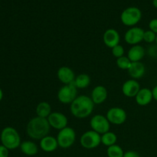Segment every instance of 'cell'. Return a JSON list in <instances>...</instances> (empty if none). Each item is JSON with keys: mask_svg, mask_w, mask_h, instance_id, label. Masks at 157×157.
<instances>
[{"mask_svg": "<svg viewBox=\"0 0 157 157\" xmlns=\"http://www.w3.org/2000/svg\"><path fill=\"white\" fill-rule=\"evenodd\" d=\"M94 105L90 97L87 95H79L71 104V113L75 117L84 119L90 116L94 108Z\"/></svg>", "mask_w": 157, "mask_h": 157, "instance_id": "cell-1", "label": "cell"}, {"mask_svg": "<svg viewBox=\"0 0 157 157\" xmlns=\"http://www.w3.org/2000/svg\"><path fill=\"white\" fill-rule=\"evenodd\" d=\"M51 127L48 119L35 117L29 121L26 127L28 136L32 140L42 139L44 136L49 135Z\"/></svg>", "mask_w": 157, "mask_h": 157, "instance_id": "cell-2", "label": "cell"}, {"mask_svg": "<svg viewBox=\"0 0 157 157\" xmlns=\"http://www.w3.org/2000/svg\"><path fill=\"white\" fill-rule=\"evenodd\" d=\"M2 145L9 150H15L21 145V136L18 132L14 127H6L2 130L0 134Z\"/></svg>", "mask_w": 157, "mask_h": 157, "instance_id": "cell-3", "label": "cell"}, {"mask_svg": "<svg viewBox=\"0 0 157 157\" xmlns=\"http://www.w3.org/2000/svg\"><path fill=\"white\" fill-rule=\"evenodd\" d=\"M142 18V12L135 6H131L124 9L121 15V20L123 24L127 27H134L140 21Z\"/></svg>", "mask_w": 157, "mask_h": 157, "instance_id": "cell-4", "label": "cell"}, {"mask_svg": "<svg viewBox=\"0 0 157 157\" xmlns=\"http://www.w3.org/2000/svg\"><path fill=\"white\" fill-rule=\"evenodd\" d=\"M58 146L62 149H67L71 147L76 140V133L75 130L70 127L59 130L57 136Z\"/></svg>", "mask_w": 157, "mask_h": 157, "instance_id": "cell-5", "label": "cell"}, {"mask_svg": "<svg viewBox=\"0 0 157 157\" xmlns=\"http://www.w3.org/2000/svg\"><path fill=\"white\" fill-rule=\"evenodd\" d=\"M57 97L61 104H71L78 97V88L74 83L64 85L58 90Z\"/></svg>", "mask_w": 157, "mask_h": 157, "instance_id": "cell-6", "label": "cell"}, {"mask_svg": "<svg viewBox=\"0 0 157 157\" xmlns=\"http://www.w3.org/2000/svg\"><path fill=\"white\" fill-rule=\"evenodd\" d=\"M82 147L87 150H93L97 148L101 144V135L90 130L83 133L80 139Z\"/></svg>", "mask_w": 157, "mask_h": 157, "instance_id": "cell-7", "label": "cell"}, {"mask_svg": "<svg viewBox=\"0 0 157 157\" xmlns=\"http://www.w3.org/2000/svg\"><path fill=\"white\" fill-rule=\"evenodd\" d=\"M90 126L91 130L102 135L110 131V124L106 116L102 114H96L90 119Z\"/></svg>", "mask_w": 157, "mask_h": 157, "instance_id": "cell-8", "label": "cell"}, {"mask_svg": "<svg viewBox=\"0 0 157 157\" xmlns=\"http://www.w3.org/2000/svg\"><path fill=\"white\" fill-rule=\"evenodd\" d=\"M106 117L107 118L110 124L119 126L122 125L126 122L127 114L125 110H124L121 107H113L107 110Z\"/></svg>", "mask_w": 157, "mask_h": 157, "instance_id": "cell-9", "label": "cell"}, {"mask_svg": "<svg viewBox=\"0 0 157 157\" xmlns=\"http://www.w3.org/2000/svg\"><path fill=\"white\" fill-rule=\"evenodd\" d=\"M145 31L140 27H131L124 34V41L130 45L139 44L144 41V35Z\"/></svg>", "mask_w": 157, "mask_h": 157, "instance_id": "cell-10", "label": "cell"}, {"mask_svg": "<svg viewBox=\"0 0 157 157\" xmlns=\"http://www.w3.org/2000/svg\"><path fill=\"white\" fill-rule=\"evenodd\" d=\"M47 119L50 127L58 130L65 128L68 124L67 117L61 112H52Z\"/></svg>", "mask_w": 157, "mask_h": 157, "instance_id": "cell-11", "label": "cell"}, {"mask_svg": "<svg viewBox=\"0 0 157 157\" xmlns=\"http://www.w3.org/2000/svg\"><path fill=\"white\" fill-rule=\"evenodd\" d=\"M103 41L107 47L113 48L116 45L120 44L121 35L116 29H108L103 35Z\"/></svg>", "mask_w": 157, "mask_h": 157, "instance_id": "cell-12", "label": "cell"}, {"mask_svg": "<svg viewBox=\"0 0 157 157\" xmlns=\"http://www.w3.org/2000/svg\"><path fill=\"white\" fill-rule=\"evenodd\" d=\"M140 89V84L136 80L130 79L122 85V93L127 98H135Z\"/></svg>", "mask_w": 157, "mask_h": 157, "instance_id": "cell-13", "label": "cell"}, {"mask_svg": "<svg viewBox=\"0 0 157 157\" xmlns=\"http://www.w3.org/2000/svg\"><path fill=\"white\" fill-rule=\"evenodd\" d=\"M57 77L60 82L64 85L74 83L76 78L74 71L67 66H62L58 69L57 72Z\"/></svg>", "mask_w": 157, "mask_h": 157, "instance_id": "cell-14", "label": "cell"}, {"mask_svg": "<svg viewBox=\"0 0 157 157\" xmlns=\"http://www.w3.org/2000/svg\"><path fill=\"white\" fill-rule=\"evenodd\" d=\"M108 96V92L107 88L102 85H98L92 90L90 98L94 104H102L105 102Z\"/></svg>", "mask_w": 157, "mask_h": 157, "instance_id": "cell-15", "label": "cell"}, {"mask_svg": "<svg viewBox=\"0 0 157 157\" xmlns=\"http://www.w3.org/2000/svg\"><path fill=\"white\" fill-rule=\"evenodd\" d=\"M39 147L44 152L52 153V152L55 151L59 146H58L57 138H55L53 136L48 135V136H44L42 139L40 140Z\"/></svg>", "mask_w": 157, "mask_h": 157, "instance_id": "cell-16", "label": "cell"}, {"mask_svg": "<svg viewBox=\"0 0 157 157\" xmlns=\"http://www.w3.org/2000/svg\"><path fill=\"white\" fill-rule=\"evenodd\" d=\"M135 100L138 105L142 106V107L149 105L153 100L152 90L147 87L141 88L135 97Z\"/></svg>", "mask_w": 157, "mask_h": 157, "instance_id": "cell-17", "label": "cell"}, {"mask_svg": "<svg viewBox=\"0 0 157 157\" xmlns=\"http://www.w3.org/2000/svg\"><path fill=\"white\" fill-rule=\"evenodd\" d=\"M145 55V48L140 44H136V45H133L129 49L127 57L131 61V62H138L144 58Z\"/></svg>", "mask_w": 157, "mask_h": 157, "instance_id": "cell-18", "label": "cell"}, {"mask_svg": "<svg viewBox=\"0 0 157 157\" xmlns=\"http://www.w3.org/2000/svg\"><path fill=\"white\" fill-rule=\"evenodd\" d=\"M146 67L145 65L141 61L138 62H132L130 68L128 69L129 75L132 78V79H140L143 78L145 75Z\"/></svg>", "mask_w": 157, "mask_h": 157, "instance_id": "cell-19", "label": "cell"}, {"mask_svg": "<svg viewBox=\"0 0 157 157\" xmlns=\"http://www.w3.org/2000/svg\"><path fill=\"white\" fill-rule=\"evenodd\" d=\"M21 151L26 156H32L38 153V147L35 142L31 140L24 141L20 145Z\"/></svg>", "mask_w": 157, "mask_h": 157, "instance_id": "cell-20", "label": "cell"}, {"mask_svg": "<svg viewBox=\"0 0 157 157\" xmlns=\"http://www.w3.org/2000/svg\"><path fill=\"white\" fill-rule=\"evenodd\" d=\"M35 112H36L37 117L47 119L49 115L52 113V107L49 103L46 102V101H41V102L38 103V105L36 106Z\"/></svg>", "mask_w": 157, "mask_h": 157, "instance_id": "cell-21", "label": "cell"}, {"mask_svg": "<svg viewBox=\"0 0 157 157\" xmlns=\"http://www.w3.org/2000/svg\"><path fill=\"white\" fill-rule=\"evenodd\" d=\"M90 82H91V79L88 75L81 74L75 78L74 84L78 89H84L90 86Z\"/></svg>", "mask_w": 157, "mask_h": 157, "instance_id": "cell-22", "label": "cell"}, {"mask_svg": "<svg viewBox=\"0 0 157 157\" xmlns=\"http://www.w3.org/2000/svg\"><path fill=\"white\" fill-rule=\"evenodd\" d=\"M117 141V136L113 132L108 131L101 135V144L106 147H109L114 145L116 144Z\"/></svg>", "mask_w": 157, "mask_h": 157, "instance_id": "cell-23", "label": "cell"}, {"mask_svg": "<svg viewBox=\"0 0 157 157\" xmlns=\"http://www.w3.org/2000/svg\"><path fill=\"white\" fill-rule=\"evenodd\" d=\"M107 155L108 157H124V152L122 147L117 144L107 147Z\"/></svg>", "mask_w": 157, "mask_h": 157, "instance_id": "cell-24", "label": "cell"}, {"mask_svg": "<svg viewBox=\"0 0 157 157\" xmlns=\"http://www.w3.org/2000/svg\"><path fill=\"white\" fill-rule=\"evenodd\" d=\"M116 64L117 67L121 70H127L130 68L132 62L127 56H123L121 58H117Z\"/></svg>", "mask_w": 157, "mask_h": 157, "instance_id": "cell-25", "label": "cell"}, {"mask_svg": "<svg viewBox=\"0 0 157 157\" xmlns=\"http://www.w3.org/2000/svg\"><path fill=\"white\" fill-rule=\"evenodd\" d=\"M156 34L152 32L151 30H147L144 32V41H146L147 43L151 44V43L155 42L156 41Z\"/></svg>", "mask_w": 157, "mask_h": 157, "instance_id": "cell-26", "label": "cell"}, {"mask_svg": "<svg viewBox=\"0 0 157 157\" xmlns=\"http://www.w3.org/2000/svg\"><path fill=\"white\" fill-rule=\"evenodd\" d=\"M111 52L113 56L117 58H119L124 56V53H125L124 47H123L122 45H121V44L116 45L115 47H113V48H111Z\"/></svg>", "mask_w": 157, "mask_h": 157, "instance_id": "cell-27", "label": "cell"}, {"mask_svg": "<svg viewBox=\"0 0 157 157\" xmlns=\"http://www.w3.org/2000/svg\"><path fill=\"white\" fill-rule=\"evenodd\" d=\"M149 28L150 30L156 33L157 35V18H153L149 23Z\"/></svg>", "mask_w": 157, "mask_h": 157, "instance_id": "cell-28", "label": "cell"}, {"mask_svg": "<svg viewBox=\"0 0 157 157\" xmlns=\"http://www.w3.org/2000/svg\"><path fill=\"white\" fill-rule=\"evenodd\" d=\"M148 54L150 57L157 58V45L150 46L148 49Z\"/></svg>", "mask_w": 157, "mask_h": 157, "instance_id": "cell-29", "label": "cell"}, {"mask_svg": "<svg viewBox=\"0 0 157 157\" xmlns=\"http://www.w3.org/2000/svg\"><path fill=\"white\" fill-rule=\"evenodd\" d=\"M9 150L4 147L3 145H0V157H9Z\"/></svg>", "mask_w": 157, "mask_h": 157, "instance_id": "cell-30", "label": "cell"}, {"mask_svg": "<svg viewBox=\"0 0 157 157\" xmlns=\"http://www.w3.org/2000/svg\"><path fill=\"white\" fill-rule=\"evenodd\" d=\"M124 157H140L139 153L133 150H129L124 153Z\"/></svg>", "mask_w": 157, "mask_h": 157, "instance_id": "cell-31", "label": "cell"}, {"mask_svg": "<svg viewBox=\"0 0 157 157\" xmlns=\"http://www.w3.org/2000/svg\"><path fill=\"white\" fill-rule=\"evenodd\" d=\"M152 92H153V99L157 101V85H156L154 87H153V90H152Z\"/></svg>", "mask_w": 157, "mask_h": 157, "instance_id": "cell-32", "label": "cell"}, {"mask_svg": "<svg viewBox=\"0 0 157 157\" xmlns=\"http://www.w3.org/2000/svg\"><path fill=\"white\" fill-rule=\"evenodd\" d=\"M3 95H4V94H3L2 90L1 87H0V102H1L2 100V98H3Z\"/></svg>", "mask_w": 157, "mask_h": 157, "instance_id": "cell-33", "label": "cell"}, {"mask_svg": "<svg viewBox=\"0 0 157 157\" xmlns=\"http://www.w3.org/2000/svg\"><path fill=\"white\" fill-rule=\"evenodd\" d=\"M153 6L157 9V0H153Z\"/></svg>", "mask_w": 157, "mask_h": 157, "instance_id": "cell-34", "label": "cell"}, {"mask_svg": "<svg viewBox=\"0 0 157 157\" xmlns=\"http://www.w3.org/2000/svg\"><path fill=\"white\" fill-rule=\"evenodd\" d=\"M155 42H156V44L157 45V35H156V41H155Z\"/></svg>", "mask_w": 157, "mask_h": 157, "instance_id": "cell-35", "label": "cell"}]
</instances>
